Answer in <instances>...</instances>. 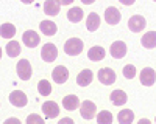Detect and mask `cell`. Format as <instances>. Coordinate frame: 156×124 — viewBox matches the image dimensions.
Masks as SVG:
<instances>
[{
    "label": "cell",
    "instance_id": "6da1fadb",
    "mask_svg": "<svg viewBox=\"0 0 156 124\" xmlns=\"http://www.w3.org/2000/svg\"><path fill=\"white\" fill-rule=\"evenodd\" d=\"M83 41L78 39V37H72V39H69L66 44H64V53H66L67 56H78L81 51H83Z\"/></svg>",
    "mask_w": 156,
    "mask_h": 124
},
{
    "label": "cell",
    "instance_id": "7a4b0ae2",
    "mask_svg": "<svg viewBox=\"0 0 156 124\" xmlns=\"http://www.w3.org/2000/svg\"><path fill=\"white\" fill-rule=\"evenodd\" d=\"M17 74H19V78L22 81H28L31 78V74H33V68H31V64L27 60V59H20L17 62Z\"/></svg>",
    "mask_w": 156,
    "mask_h": 124
},
{
    "label": "cell",
    "instance_id": "3957f363",
    "mask_svg": "<svg viewBox=\"0 0 156 124\" xmlns=\"http://www.w3.org/2000/svg\"><path fill=\"white\" fill-rule=\"evenodd\" d=\"M95 113H97V106H95V103H92V101H84V103H81V107H80V115H81V118L90 121L92 118H95Z\"/></svg>",
    "mask_w": 156,
    "mask_h": 124
},
{
    "label": "cell",
    "instance_id": "277c9868",
    "mask_svg": "<svg viewBox=\"0 0 156 124\" xmlns=\"http://www.w3.org/2000/svg\"><path fill=\"white\" fill-rule=\"evenodd\" d=\"M117 79L115 76V71L109 67H105V68H100L98 70V81L103 84V85H111L114 84Z\"/></svg>",
    "mask_w": 156,
    "mask_h": 124
},
{
    "label": "cell",
    "instance_id": "5b68a950",
    "mask_svg": "<svg viewBox=\"0 0 156 124\" xmlns=\"http://www.w3.org/2000/svg\"><path fill=\"white\" fill-rule=\"evenodd\" d=\"M126 51H128V48H126V44L122 42V41H115L111 44V50H109V53L114 59H122L126 56Z\"/></svg>",
    "mask_w": 156,
    "mask_h": 124
},
{
    "label": "cell",
    "instance_id": "8992f818",
    "mask_svg": "<svg viewBox=\"0 0 156 124\" xmlns=\"http://www.w3.org/2000/svg\"><path fill=\"white\" fill-rule=\"evenodd\" d=\"M139 78H140V84H142V85L151 87V85L156 82V73H154L153 68L145 67V68H142V71H140V74H139Z\"/></svg>",
    "mask_w": 156,
    "mask_h": 124
},
{
    "label": "cell",
    "instance_id": "52a82bcc",
    "mask_svg": "<svg viewBox=\"0 0 156 124\" xmlns=\"http://www.w3.org/2000/svg\"><path fill=\"white\" fill-rule=\"evenodd\" d=\"M39 41H41V37H39V34L33 30H28V31H25L22 34V42L25 47H28V48H34L39 45Z\"/></svg>",
    "mask_w": 156,
    "mask_h": 124
},
{
    "label": "cell",
    "instance_id": "ba28073f",
    "mask_svg": "<svg viewBox=\"0 0 156 124\" xmlns=\"http://www.w3.org/2000/svg\"><path fill=\"white\" fill-rule=\"evenodd\" d=\"M145 25H147L145 17H142L139 14L129 17V20H128V28H129V31H133V33H140L142 30L145 28Z\"/></svg>",
    "mask_w": 156,
    "mask_h": 124
},
{
    "label": "cell",
    "instance_id": "9c48e42d",
    "mask_svg": "<svg viewBox=\"0 0 156 124\" xmlns=\"http://www.w3.org/2000/svg\"><path fill=\"white\" fill-rule=\"evenodd\" d=\"M41 57L45 60V62H53L56 57H58V50L53 44H45L41 50Z\"/></svg>",
    "mask_w": 156,
    "mask_h": 124
},
{
    "label": "cell",
    "instance_id": "30bf717a",
    "mask_svg": "<svg viewBox=\"0 0 156 124\" xmlns=\"http://www.w3.org/2000/svg\"><path fill=\"white\" fill-rule=\"evenodd\" d=\"M122 19V14L120 11L117 9L115 6H108L106 11H105V22L108 25H117Z\"/></svg>",
    "mask_w": 156,
    "mask_h": 124
},
{
    "label": "cell",
    "instance_id": "8fae6325",
    "mask_svg": "<svg viewBox=\"0 0 156 124\" xmlns=\"http://www.w3.org/2000/svg\"><path fill=\"white\" fill-rule=\"evenodd\" d=\"M9 103L14 107H25L27 103H28V99H27V95H25L23 92L14 90V92L9 93Z\"/></svg>",
    "mask_w": 156,
    "mask_h": 124
},
{
    "label": "cell",
    "instance_id": "7c38bea8",
    "mask_svg": "<svg viewBox=\"0 0 156 124\" xmlns=\"http://www.w3.org/2000/svg\"><path fill=\"white\" fill-rule=\"evenodd\" d=\"M51 78L56 84H64L69 79V70L64 65H58L53 68V73H51Z\"/></svg>",
    "mask_w": 156,
    "mask_h": 124
},
{
    "label": "cell",
    "instance_id": "4fadbf2b",
    "mask_svg": "<svg viewBox=\"0 0 156 124\" xmlns=\"http://www.w3.org/2000/svg\"><path fill=\"white\" fill-rule=\"evenodd\" d=\"M42 112L45 118H56L59 115V106L55 101H45L42 104Z\"/></svg>",
    "mask_w": 156,
    "mask_h": 124
},
{
    "label": "cell",
    "instance_id": "5bb4252c",
    "mask_svg": "<svg viewBox=\"0 0 156 124\" xmlns=\"http://www.w3.org/2000/svg\"><path fill=\"white\" fill-rule=\"evenodd\" d=\"M62 107L66 109V110H76L78 107H81L80 104V98H78L76 95H67V96H64L62 99Z\"/></svg>",
    "mask_w": 156,
    "mask_h": 124
},
{
    "label": "cell",
    "instance_id": "9a60e30c",
    "mask_svg": "<svg viewBox=\"0 0 156 124\" xmlns=\"http://www.w3.org/2000/svg\"><path fill=\"white\" fill-rule=\"evenodd\" d=\"M92 79H94L92 71H90L89 68H84V70H81V73L76 76V84L80 85V87H87L90 82H92Z\"/></svg>",
    "mask_w": 156,
    "mask_h": 124
},
{
    "label": "cell",
    "instance_id": "2e32d148",
    "mask_svg": "<svg viewBox=\"0 0 156 124\" xmlns=\"http://www.w3.org/2000/svg\"><path fill=\"white\" fill-rule=\"evenodd\" d=\"M59 8H61V2H58V0H47L44 3V12L47 16H58Z\"/></svg>",
    "mask_w": 156,
    "mask_h": 124
},
{
    "label": "cell",
    "instance_id": "e0dca14e",
    "mask_svg": "<svg viewBox=\"0 0 156 124\" xmlns=\"http://www.w3.org/2000/svg\"><path fill=\"white\" fill-rule=\"evenodd\" d=\"M105 54H106L105 48L100 47V45L92 47V48H90L89 51H87V57H89V60H92V62H98V60H101L103 57H105Z\"/></svg>",
    "mask_w": 156,
    "mask_h": 124
},
{
    "label": "cell",
    "instance_id": "ac0fdd59",
    "mask_svg": "<svg viewBox=\"0 0 156 124\" xmlns=\"http://www.w3.org/2000/svg\"><path fill=\"white\" fill-rule=\"evenodd\" d=\"M140 44L144 48H148V50H153L156 48V31H148L142 36L140 39Z\"/></svg>",
    "mask_w": 156,
    "mask_h": 124
},
{
    "label": "cell",
    "instance_id": "d6986e66",
    "mask_svg": "<svg viewBox=\"0 0 156 124\" xmlns=\"http://www.w3.org/2000/svg\"><path fill=\"white\" fill-rule=\"evenodd\" d=\"M109 99H111V103H112L114 106H123V104H126V101H128V96H126V93H125L123 90H114V92L109 95Z\"/></svg>",
    "mask_w": 156,
    "mask_h": 124
},
{
    "label": "cell",
    "instance_id": "ffe728a7",
    "mask_svg": "<svg viewBox=\"0 0 156 124\" xmlns=\"http://www.w3.org/2000/svg\"><path fill=\"white\" fill-rule=\"evenodd\" d=\"M39 28H41V33L45 34V36H53V34H56V31H58L56 23L51 22V20H42L41 25H39Z\"/></svg>",
    "mask_w": 156,
    "mask_h": 124
},
{
    "label": "cell",
    "instance_id": "44dd1931",
    "mask_svg": "<svg viewBox=\"0 0 156 124\" xmlns=\"http://www.w3.org/2000/svg\"><path fill=\"white\" fill-rule=\"evenodd\" d=\"M98 27H100V16L97 14V12H90V14L87 16V19H86V28H87V31H97L98 30Z\"/></svg>",
    "mask_w": 156,
    "mask_h": 124
},
{
    "label": "cell",
    "instance_id": "7402d4cb",
    "mask_svg": "<svg viewBox=\"0 0 156 124\" xmlns=\"http://www.w3.org/2000/svg\"><path fill=\"white\" fill-rule=\"evenodd\" d=\"M117 121H119V124H131L134 121V112L129 109L120 110L119 115H117Z\"/></svg>",
    "mask_w": 156,
    "mask_h": 124
},
{
    "label": "cell",
    "instance_id": "603a6c76",
    "mask_svg": "<svg viewBox=\"0 0 156 124\" xmlns=\"http://www.w3.org/2000/svg\"><path fill=\"white\" fill-rule=\"evenodd\" d=\"M83 16H84V12L81 8H78V6H73L67 11V19L69 22L72 23H78V22H81L83 20Z\"/></svg>",
    "mask_w": 156,
    "mask_h": 124
},
{
    "label": "cell",
    "instance_id": "cb8c5ba5",
    "mask_svg": "<svg viewBox=\"0 0 156 124\" xmlns=\"http://www.w3.org/2000/svg\"><path fill=\"white\" fill-rule=\"evenodd\" d=\"M5 50H6V54H8L9 57H16V56L20 54V44H19L17 41H9V42L6 44Z\"/></svg>",
    "mask_w": 156,
    "mask_h": 124
},
{
    "label": "cell",
    "instance_id": "d4e9b609",
    "mask_svg": "<svg viewBox=\"0 0 156 124\" xmlns=\"http://www.w3.org/2000/svg\"><path fill=\"white\" fill-rule=\"evenodd\" d=\"M16 34V27L12 23H3L2 28H0V36L3 37V39H11V37H14Z\"/></svg>",
    "mask_w": 156,
    "mask_h": 124
},
{
    "label": "cell",
    "instance_id": "484cf974",
    "mask_svg": "<svg viewBox=\"0 0 156 124\" xmlns=\"http://www.w3.org/2000/svg\"><path fill=\"white\" fill-rule=\"evenodd\" d=\"M37 92H39V95H42V96H48L51 93V84L47 79H41L37 82Z\"/></svg>",
    "mask_w": 156,
    "mask_h": 124
},
{
    "label": "cell",
    "instance_id": "4316f807",
    "mask_svg": "<svg viewBox=\"0 0 156 124\" xmlns=\"http://www.w3.org/2000/svg\"><path fill=\"white\" fill-rule=\"evenodd\" d=\"M112 113L108 110H103V112H98V115H97V122L98 124H112Z\"/></svg>",
    "mask_w": 156,
    "mask_h": 124
},
{
    "label": "cell",
    "instance_id": "83f0119b",
    "mask_svg": "<svg viewBox=\"0 0 156 124\" xmlns=\"http://www.w3.org/2000/svg\"><path fill=\"white\" fill-rule=\"evenodd\" d=\"M123 76H125V79H133L136 76V67L134 65H125L123 67Z\"/></svg>",
    "mask_w": 156,
    "mask_h": 124
},
{
    "label": "cell",
    "instance_id": "f1b7e54d",
    "mask_svg": "<svg viewBox=\"0 0 156 124\" xmlns=\"http://www.w3.org/2000/svg\"><path fill=\"white\" fill-rule=\"evenodd\" d=\"M27 124H45V122H44V119L39 116V115L31 113V115L27 116Z\"/></svg>",
    "mask_w": 156,
    "mask_h": 124
},
{
    "label": "cell",
    "instance_id": "f546056e",
    "mask_svg": "<svg viewBox=\"0 0 156 124\" xmlns=\"http://www.w3.org/2000/svg\"><path fill=\"white\" fill-rule=\"evenodd\" d=\"M3 124H22L17 118H8V119H5V122Z\"/></svg>",
    "mask_w": 156,
    "mask_h": 124
},
{
    "label": "cell",
    "instance_id": "4dcf8cb0",
    "mask_svg": "<svg viewBox=\"0 0 156 124\" xmlns=\"http://www.w3.org/2000/svg\"><path fill=\"white\" fill-rule=\"evenodd\" d=\"M58 124H75V122H73L72 118H62V119L58 121Z\"/></svg>",
    "mask_w": 156,
    "mask_h": 124
},
{
    "label": "cell",
    "instance_id": "1f68e13d",
    "mask_svg": "<svg viewBox=\"0 0 156 124\" xmlns=\"http://www.w3.org/2000/svg\"><path fill=\"white\" fill-rule=\"evenodd\" d=\"M137 124H151V121L150 119H147V118H142V119H139V122Z\"/></svg>",
    "mask_w": 156,
    "mask_h": 124
},
{
    "label": "cell",
    "instance_id": "d6a6232c",
    "mask_svg": "<svg viewBox=\"0 0 156 124\" xmlns=\"http://www.w3.org/2000/svg\"><path fill=\"white\" fill-rule=\"evenodd\" d=\"M120 3L122 5H133L134 2H133V0H120Z\"/></svg>",
    "mask_w": 156,
    "mask_h": 124
},
{
    "label": "cell",
    "instance_id": "836d02e7",
    "mask_svg": "<svg viewBox=\"0 0 156 124\" xmlns=\"http://www.w3.org/2000/svg\"><path fill=\"white\" fill-rule=\"evenodd\" d=\"M72 0H61V5H70Z\"/></svg>",
    "mask_w": 156,
    "mask_h": 124
},
{
    "label": "cell",
    "instance_id": "e575fe53",
    "mask_svg": "<svg viewBox=\"0 0 156 124\" xmlns=\"http://www.w3.org/2000/svg\"><path fill=\"white\" fill-rule=\"evenodd\" d=\"M83 3L84 5H90V3H94V0H83Z\"/></svg>",
    "mask_w": 156,
    "mask_h": 124
},
{
    "label": "cell",
    "instance_id": "d590c367",
    "mask_svg": "<svg viewBox=\"0 0 156 124\" xmlns=\"http://www.w3.org/2000/svg\"><path fill=\"white\" fill-rule=\"evenodd\" d=\"M154 122H156V118H154Z\"/></svg>",
    "mask_w": 156,
    "mask_h": 124
}]
</instances>
